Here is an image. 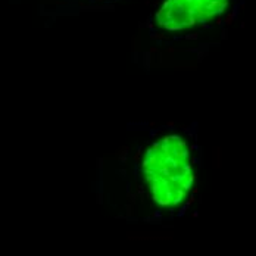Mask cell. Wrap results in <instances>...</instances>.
Here are the masks:
<instances>
[{"label": "cell", "mask_w": 256, "mask_h": 256, "mask_svg": "<svg viewBox=\"0 0 256 256\" xmlns=\"http://www.w3.org/2000/svg\"><path fill=\"white\" fill-rule=\"evenodd\" d=\"M227 7L228 0H166L155 18L159 25L174 32L197 24L206 25L210 19H218Z\"/></svg>", "instance_id": "7a4b0ae2"}, {"label": "cell", "mask_w": 256, "mask_h": 256, "mask_svg": "<svg viewBox=\"0 0 256 256\" xmlns=\"http://www.w3.org/2000/svg\"><path fill=\"white\" fill-rule=\"evenodd\" d=\"M141 175L156 206L171 210L181 206L196 184L194 156L187 138L171 133L155 140L144 152Z\"/></svg>", "instance_id": "6da1fadb"}]
</instances>
